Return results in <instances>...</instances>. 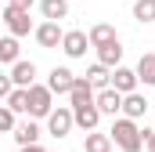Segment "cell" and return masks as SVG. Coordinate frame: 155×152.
<instances>
[{"mask_svg": "<svg viewBox=\"0 0 155 152\" xmlns=\"http://www.w3.org/2000/svg\"><path fill=\"white\" fill-rule=\"evenodd\" d=\"M112 141H116L119 152H141L148 145V134H152V127H137V119H130V116H116V123H112Z\"/></svg>", "mask_w": 155, "mask_h": 152, "instance_id": "6da1fadb", "label": "cell"}, {"mask_svg": "<svg viewBox=\"0 0 155 152\" xmlns=\"http://www.w3.org/2000/svg\"><path fill=\"white\" fill-rule=\"evenodd\" d=\"M4 26H7V33H15V36L36 33V26H33V18H29V7H22V4H7V7H4Z\"/></svg>", "mask_w": 155, "mask_h": 152, "instance_id": "7a4b0ae2", "label": "cell"}, {"mask_svg": "<svg viewBox=\"0 0 155 152\" xmlns=\"http://www.w3.org/2000/svg\"><path fill=\"white\" fill-rule=\"evenodd\" d=\"M54 112V91L47 83H33L29 87V116L33 119H47Z\"/></svg>", "mask_w": 155, "mask_h": 152, "instance_id": "3957f363", "label": "cell"}, {"mask_svg": "<svg viewBox=\"0 0 155 152\" xmlns=\"http://www.w3.org/2000/svg\"><path fill=\"white\" fill-rule=\"evenodd\" d=\"M72 127H76V112H72V105H58L54 112L47 116V134H51V138H69Z\"/></svg>", "mask_w": 155, "mask_h": 152, "instance_id": "277c9868", "label": "cell"}, {"mask_svg": "<svg viewBox=\"0 0 155 152\" xmlns=\"http://www.w3.org/2000/svg\"><path fill=\"white\" fill-rule=\"evenodd\" d=\"M43 51H54V47H61V40H65V29H61V22H54V18H43L36 26V33H33Z\"/></svg>", "mask_w": 155, "mask_h": 152, "instance_id": "5b68a950", "label": "cell"}, {"mask_svg": "<svg viewBox=\"0 0 155 152\" xmlns=\"http://www.w3.org/2000/svg\"><path fill=\"white\" fill-rule=\"evenodd\" d=\"M87 47H94V43H90V33H83V29H65V40H61L65 58H87Z\"/></svg>", "mask_w": 155, "mask_h": 152, "instance_id": "8992f818", "label": "cell"}, {"mask_svg": "<svg viewBox=\"0 0 155 152\" xmlns=\"http://www.w3.org/2000/svg\"><path fill=\"white\" fill-rule=\"evenodd\" d=\"M47 87H51L54 94H72V87H76V73L65 69V65H54V69L47 73Z\"/></svg>", "mask_w": 155, "mask_h": 152, "instance_id": "52a82bcc", "label": "cell"}, {"mask_svg": "<svg viewBox=\"0 0 155 152\" xmlns=\"http://www.w3.org/2000/svg\"><path fill=\"white\" fill-rule=\"evenodd\" d=\"M11 138H15V145L22 149V145H36L40 138H43V130H40V123L33 119V116H25V119L11 130Z\"/></svg>", "mask_w": 155, "mask_h": 152, "instance_id": "ba28073f", "label": "cell"}, {"mask_svg": "<svg viewBox=\"0 0 155 152\" xmlns=\"http://www.w3.org/2000/svg\"><path fill=\"white\" fill-rule=\"evenodd\" d=\"M97 109L105 116H123V91H116V87H105V91H97Z\"/></svg>", "mask_w": 155, "mask_h": 152, "instance_id": "9c48e42d", "label": "cell"}, {"mask_svg": "<svg viewBox=\"0 0 155 152\" xmlns=\"http://www.w3.org/2000/svg\"><path fill=\"white\" fill-rule=\"evenodd\" d=\"M7 73H11V80H15V87H33V83H36V62L18 58L15 65H7Z\"/></svg>", "mask_w": 155, "mask_h": 152, "instance_id": "30bf717a", "label": "cell"}, {"mask_svg": "<svg viewBox=\"0 0 155 152\" xmlns=\"http://www.w3.org/2000/svg\"><path fill=\"white\" fill-rule=\"evenodd\" d=\"M137 83H141L137 69H126V65H116V69H112V87H116V91L130 94V91H137Z\"/></svg>", "mask_w": 155, "mask_h": 152, "instance_id": "8fae6325", "label": "cell"}, {"mask_svg": "<svg viewBox=\"0 0 155 152\" xmlns=\"http://www.w3.org/2000/svg\"><path fill=\"white\" fill-rule=\"evenodd\" d=\"M144 112H148V98H144L141 91H130V94H123V116H130V119H141Z\"/></svg>", "mask_w": 155, "mask_h": 152, "instance_id": "7c38bea8", "label": "cell"}, {"mask_svg": "<svg viewBox=\"0 0 155 152\" xmlns=\"http://www.w3.org/2000/svg\"><path fill=\"white\" fill-rule=\"evenodd\" d=\"M72 112H76V127L79 130H97V123H101V109H97V102H94V105H83V109H72Z\"/></svg>", "mask_w": 155, "mask_h": 152, "instance_id": "4fadbf2b", "label": "cell"}, {"mask_svg": "<svg viewBox=\"0 0 155 152\" xmlns=\"http://www.w3.org/2000/svg\"><path fill=\"white\" fill-rule=\"evenodd\" d=\"M94 51H97V62H105L108 69L123 65V43H119V40H112V43H101V47H94Z\"/></svg>", "mask_w": 155, "mask_h": 152, "instance_id": "5bb4252c", "label": "cell"}, {"mask_svg": "<svg viewBox=\"0 0 155 152\" xmlns=\"http://www.w3.org/2000/svg\"><path fill=\"white\" fill-rule=\"evenodd\" d=\"M112 134H101V130H87V138H83V149L87 152H112Z\"/></svg>", "mask_w": 155, "mask_h": 152, "instance_id": "9a60e30c", "label": "cell"}, {"mask_svg": "<svg viewBox=\"0 0 155 152\" xmlns=\"http://www.w3.org/2000/svg\"><path fill=\"white\" fill-rule=\"evenodd\" d=\"M87 80H90L97 91H105V87H112V69H108L105 62H94V65L87 69Z\"/></svg>", "mask_w": 155, "mask_h": 152, "instance_id": "2e32d148", "label": "cell"}, {"mask_svg": "<svg viewBox=\"0 0 155 152\" xmlns=\"http://www.w3.org/2000/svg\"><path fill=\"white\" fill-rule=\"evenodd\" d=\"M40 15L61 22V18H69V0H40Z\"/></svg>", "mask_w": 155, "mask_h": 152, "instance_id": "e0dca14e", "label": "cell"}, {"mask_svg": "<svg viewBox=\"0 0 155 152\" xmlns=\"http://www.w3.org/2000/svg\"><path fill=\"white\" fill-rule=\"evenodd\" d=\"M87 33H90V43H94V47H101V43H112V40H119V33L112 29V26H108V22H97V26H90Z\"/></svg>", "mask_w": 155, "mask_h": 152, "instance_id": "ac0fdd59", "label": "cell"}, {"mask_svg": "<svg viewBox=\"0 0 155 152\" xmlns=\"http://www.w3.org/2000/svg\"><path fill=\"white\" fill-rule=\"evenodd\" d=\"M4 102H7V105H11L18 116H29V87H15Z\"/></svg>", "mask_w": 155, "mask_h": 152, "instance_id": "d6986e66", "label": "cell"}, {"mask_svg": "<svg viewBox=\"0 0 155 152\" xmlns=\"http://www.w3.org/2000/svg\"><path fill=\"white\" fill-rule=\"evenodd\" d=\"M18 51H22V47H18V36H15V33H7V36L0 40V62H4V65H15V62H18Z\"/></svg>", "mask_w": 155, "mask_h": 152, "instance_id": "ffe728a7", "label": "cell"}, {"mask_svg": "<svg viewBox=\"0 0 155 152\" xmlns=\"http://www.w3.org/2000/svg\"><path fill=\"white\" fill-rule=\"evenodd\" d=\"M137 76H141V83L144 87H155V54H141V62H137Z\"/></svg>", "mask_w": 155, "mask_h": 152, "instance_id": "44dd1931", "label": "cell"}, {"mask_svg": "<svg viewBox=\"0 0 155 152\" xmlns=\"http://www.w3.org/2000/svg\"><path fill=\"white\" fill-rule=\"evenodd\" d=\"M134 22L152 26L155 22V0H134Z\"/></svg>", "mask_w": 155, "mask_h": 152, "instance_id": "7402d4cb", "label": "cell"}, {"mask_svg": "<svg viewBox=\"0 0 155 152\" xmlns=\"http://www.w3.org/2000/svg\"><path fill=\"white\" fill-rule=\"evenodd\" d=\"M15 127H18V112L4 102V109H0V130H4V134H11Z\"/></svg>", "mask_w": 155, "mask_h": 152, "instance_id": "603a6c76", "label": "cell"}, {"mask_svg": "<svg viewBox=\"0 0 155 152\" xmlns=\"http://www.w3.org/2000/svg\"><path fill=\"white\" fill-rule=\"evenodd\" d=\"M148 152H155V127H152V134H148V145H144Z\"/></svg>", "mask_w": 155, "mask_h": 152, "instance_id": "cb8c5ba5", "label": "cell"}, {"mask_svg": "<svg viewBox=\"0 0 155 152\" xmlns=\"http://www.w3.org/2000/svg\"><path fill=\"white\" fill-rule=\"evenodd\" d=\"M22 152H47V149H40V141H36V145H22Z\"/></svg>", "mask_w": 155, "mask_h": 152, "instance_id": "d4e9b609", "label": "cell"}, {"mask_svg": "<svg viewBox=\"0 0 155 152\" xmlns=\"http://www.w3.org/2000/svg\"><path fill=\"white\" fill-rule=\"evenodd\" d=\"M7 4H22V7H33L36 0H7Z\"/></svg>", "mask_w": 155, "mask_h": 152, "instance_id": "484cf974", "label": "cell"}]
</instances>
